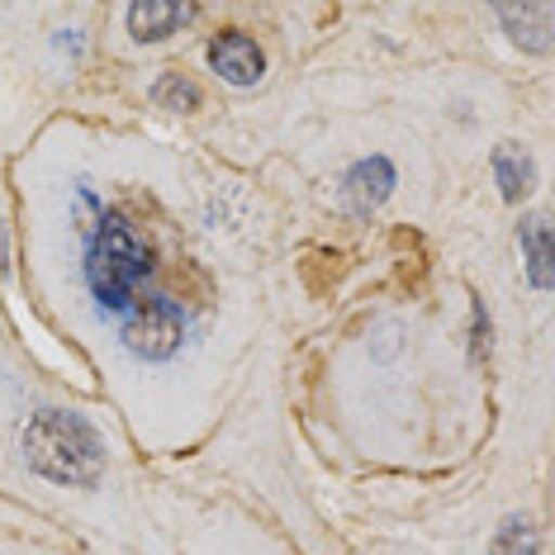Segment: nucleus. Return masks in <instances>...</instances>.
<instances>
[{
    "instance_id": "1",
    "label": "nucleus",
    "mask_w": 555,
    "mask_h": 555,
    "mask_svg": "<svg viewBox=\"0 0 555 555\" xmlns=\"http://www.w3.org/2000/svg\"><path fill=\"white\" fill-rule=\"evenodd\" d=\"M20 456L34 475L67 489H95L105 475V437L81 413L39 409L20 427Z\"/></svg>"
},
{
    "instance_id": "2",
    "label": "nucleus",
    "mask_w": 555,
    "mask_h": 555,
    "mask_svg": "<svg viewBox=\"0 0 555 555\" xmlns=\"http://www.w3.org/2000/svg\"><path fill=\"white\" fill-rule=\"evenodd\" d=\"M147 275H153V247L129 229L124 214H100L91 243H86V285H91L95 305L124 313Z\"/></svg>"
},
{
    "instance_id": "3",
    "label": "nucleus",
    "mask_w": 555,
    "mask_h": 555,
    "mask_svg": "<svg viewBox=\"0 0 555 555\" xmlns=\"http://www.w3.org/2000/svg\"><path fill=\"white\" fill-rule=\"evenodd\" d=\"M124 347L143 361H171L185 343V313L176 299L167 295H138L124 309V327H119Z\"/></svg>"
},
{
    "instance_id": "4",
    "label": "nucleus",
    "mask_w": 555,
    "mask_h": 555,
    "mask_svg": "<svg viewBox=\"0 0 555 555\" xmlns=\"http://www.w3.org/2000/svg\"><path fill=\"white\" fill-rule=\"evenodd\" d=\"M395 185H399V171H395V162L389 157H365L357 162L347 176H343V195H347V209L351 214H375L385 205L389 195H395Z\"/></svg>"
},
{
    "instance_id": "5",
    "label": "nucleus",
    "mask_w": 555,
    "mask_h": 555,
    "mask_svg": "<svg viewBox=\"0 0 555 555\" xmlns=\"http://www.w3.org/2000/svg\"><path fill=\"white\" fill-rule=\"evenodd\" d=\"M209 67L219 72L229 86H257L261 72H267V53L257 48V39H247V34H219V39L209 43Z\"/></svg>"
},
{
    "instance_id": "6",
    "label": "nucleus",
    "mask_w": 555,
    "mask_h": 555,
    "mask_svg": "<svg viewBox=\"0 0 555 555\" xmlns=\"http://www.w3.org/2000/svg\"><path fill=\"white\" fill-rule=\"evenodd\" d=\"M199 15L195 5H181V0H138L129 5V29L138 43H162L171 39L181 24H191Z\"/></svg>"
},
{
    "instance_id": "7",
    "label": "nucleus",
    "mask_w": 555,
    "mask_h": 555,
    "mask_svg": "<svg viewBox=\"0 0 555 555\" xmlns=\"http://www.w3.org/2000/svg\"><path fill=\"white\" fill-rule=\"evenodd\" d=\"M494 15L522 53H551V24H555L551 5H499Z\"/></svg>"
},
{
    "instance_id": "8",
    "label": "nucleus",
    "mask_w": 555,
    "mask_h": 555,
    "mask_svg": "<svg viewBox=\"0 0 555 555\" xmlns=\"http://www.w3.org/2000/svg\"><path fill=\"white\" fill-rule=\"evenodd\" d=\"M489 167H494L499 195L508 199V205L527 199V191H532V181H537V167H532V157H527V147L499 143V147H494V157H489Z\"/></svg>"
},
{
    "instance_id": "9",
    "label": "nucleus",
    "mask_w": 555,
    "mask_h": 555,
    "mask_svg": "<svg viewBox=\"0 0 555 555\" xmlns=\"http://www.w3.org/2000/svg\"><path fill=\"white\" fill-rule=\"evenodd\" d=\"M517 243H522V261H527V281L537 289H551V214H532L517 229Z\"/></svg>"
},
{
    "instance_id": "10",
    "label": "nucleus",
    "mask_w": 555,
    "mask_h": 555,
    "mask_svg": "<svg viewBox=\"0 0 555 555\" xmlns=\"http://www.w3.org/2000/svg\"><path fill=\"white\" fill-rule=\"evenodd\" d=\"M489 555H541L537 522H532V517H522V513H508L499 522L494 541H489Z\"/></svg>"
},
{
    "instance_id": "11",
    "label": "nucleus",
    "mask_w": 555,
    "mask_h": 555,
    "mask_svg": "<svg viewBox=\"0 0 555 555\" xmlns=\"http://www.w3.org/2000/svg\"><path fill=\"white\" fill-rule=\"evenodd\" d=\"M153 100L162 109H176V115H191V109H199V86L191 77H181V72H167V77H157L153 86Z\"/></svg>"
},
{
    "instance_id": "12",
    "label": "nucleus",
    "mask_w": 555,
    "mask_h": 555,
    "mask_svg": "<svg viewBox=\"0 0 555 555\" xmlns=\"http://www.w3.org/2000/svg\"><path fill=\"white\" fill-rule=\"evenodd\" d=\"M479 351H489V313L475 305V357Z\"/></svg>"
}]
</instances>
